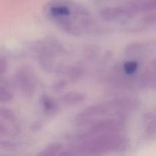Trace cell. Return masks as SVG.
I'll list each match as a JSON object with an SVG mask.
<instances>
[{
	"instance_id": "6da1fadb",
	"label": "cell",
	"mask_w": 156,
	"mask_h": 156,
	"mask_svg": "<svg viewBox=\"0 0 156 156\" xmlns=\"http://www.w3.org/2000/svg\"><path fill=\"white\" fill-rule=\"evenodd\" d=\"M66 17H62V18H56V21L58 24L59 27L64 30L66 33L69 34L71 35H75V36H80L82 32L80 29L69 19L65 18Z\"/></svg>"
},
{
	"instance_id": "ba28073f",
	"label": "cell",
	"mask_w": 156,
	"mask_h": 156,
	"mask_svg": "<svg viewBox=\"0 0 156 156\" xmlns=\"http://www.w3.org/2000/svg\"><path fill=\"white\" fill-rule=\"evenodd\" d=\"M0 117L9 121H15L16 119L13 111L4 108H0Z\"/></svg>"
},
{
	"instance_id": "5bb4252c",
	"label": "cell",
	"mask_w": 156,
	"mask_h": 156,
	"mask_svg": "<svg viewBox=\"0 0 156 156\" xmlns=\"http://www.w3.org/2000/svg\"><path fill=\"white\" fill-rule=\"evenodd\" d=\"M7 69V62L6 60L2 57H0V75H2L5 73Z\"/></svg>"
},
{
	"instance_id": "9c48e42d",
	"label": "cell",
	"mask_w": 156,
	"mask_h": 156,
	"mask_svg": "<svg viewBox=\"0 0 156 156\" xmlns=\"http://www.w3.org/2000/svg\"><path fill=\"white\" fill-rule=\"evenodd\" d=\"M138 68V63L135 61H127L123 65V69L126 74L131 75L135 73Z\"/></svg>"
},
{
	"instance_id": "8992f818",
	"label": "cell",
	"mask_w": 156,
	"mask_h": 156,
	"mask_svg": "<svg viewBox=\"0 0 156 156\" xmlns=\"http://www.w3.org/2000/svg\"><path fill=\"white\" fill-rule=\"evenodd\" d=\"M16 78L18 79V83L21 85V88L27 90V91L33 89L34 82L32 81L30 73L28 75L27 73L24 72V70H23V72L18 73V76Z\"/></svg>"
},
{
	"instance_id": "4fadbf2b",
	"label": "cell",
	"mask_w": 156,
	"mask_h": 156,
	"mask_svg": "<svg viewBox=\"0 0 156 156\" xmlns=\"http://www.w3.org/2000/svg\"><path fill=\"white\" fill-rule=\"evenodd\" d=\"M146 134L150 138H156V120L152 122L146 129Z\"/></svg>"
},
{
	"instance_id": "3957f363",
	"label": "cell",
	"mask_w": 156,
	"mask_h": 156,
	"mask_svg": "<svg viewBox=\"0 0 156 156\" xmlns=\"http://www.w3.org/2000/svg\"><path fill=\"white\" fill-rule=\"evenodd\" d=\"M120 124L117 120H106L98 123L93 126L92 129L94 132H112L118 130Z\"/></svg>"
},
{
	"instance_id": "5b68a950",
	"label": "cell",
	"mask_w": 156,
	"mask_h": 156,
	"mask_svg": "<svg viewBox=\"0 0 156 156\" xmlns=\"http://www.w3.org/2000/svg\"><path fill=\"white\" fill-rule=\"evenodd\" d=\"M50 14L53 18H62L71 15L72 12L69 8L64 4L56 3L50 8Z\"/></svg>"
},
{
	"instance_id": "2e32d148",
	"label": "cell",
	"mask_w": 156,
	"mask_h": 156,
	"mask_svg": "<svg viewBox=\"0 0 156 156\" xmlns=\"http://www.w3.org/2000/svg\"><path fill=\"white\" fill-rule=\"evenodd\" d=\"M4 131H5V128L3 127V126H2V124H0V134H1V133H2L4 132Z\"/></svg>"
},
{
	"instance_id": "7a4b0ae2",
	"label": "cell",
	"mask_w": 156,
	"mask_h": 156,
	"mask_svg": "<svg viewBox=\"0 0 156 156\" xmlns=\"http://www.w3.org/2000/svg\"><path fill=\"white\" fill-rule=\"evenodd\" d=\"M107 109L104 105H94V106L89 107L82 113H81L79 116L78 120H87L91 117H96V116L105 114L106 113Z\"/></svg>"
},
{
	"instance_id": "8fae6325",
	"label": "cell",
	"mask_w": 156,
	"mask_h": 156,
	"mask_svg": "<svg viewBox=\"0 0 156 156\" xmlns=\"http://www.w3.org/2000/svg\"><path fill=\"white\" fill-rule=\"evenodd\" d=\"M12 99V94L6 88L0 87V101L7 102Z\"/></svg>"
},
{
	"instance_id": "e0dca14e",
	"label": "cell",
	"mask_w": 156,
	"mask_h": 156,
	"mask_svg": "<svg viewBox=\"0 0 156 156\" xmlns=\"http://www.w3.org/2000/svg\"><path fill=\"white\" fill-rule=\"evenodd\" d=\"M152 66L155 69H156V59H155V60L153 61V62H152Z\"/></svg>"
},
{
	"instance_id": "9a60e30c",
	"label": "cell",
	"mask_w": 156,
	"mask_h": 156,
	"mask_svg": "<svg viewBox=\"0 0 156 156\" xmlns=\"http://www.w3.org/2000/svg\"><path fill=\"white\" fill-rule=\"evenodd\" d=\"M146 21L147 23H156V13H152L148 15L146 18Z\"/></svg>"
},
{
	"instance_id": "277c9868",
	"label": "cell",
	"mask_w": 156,
	"mask_h": 156,
	"mask_svg": "<svg viewBox=\"0 0 156 156\" xmlns=\"http://www.w3.org/2000/svg\"><path fill=\"white\" fill-rule=\"evenodd\" d=\"M86 94L82 92H77V91H72L67 94H64L62 100L64 103L66 105H77L83 102L86 99Z\"/></svg>"
},
{
	"instance_id": "52a82bcc",
	"label": "cell",
	"mask_w": 156,
	"mask_h": 156,
	"mask_svg": "<svg viewBox=\"0 0 156 156\" xmlns=\"http://www.w3.org/2000/svg\"><path fill=\"white\" fill-rule=\"evenodd\" d=\"M41 100H42L43 106H44V109L46 110L47 112L53 113L57 110L58 107H57V105H56V101H55L49 95L44 94V95L42 96Z\"/></svg>"
},
{
	"instance_id": "7c38bea8",
	"label": "cell",
	"mask_w": 156,
	"mask_h": 156,
	"mask_svg": "<svg viewBox=\"0 0 156 156\" xmlns=\"http://www.w3.org/2000/svg\"><path fill=\"white\" fill-rule=\"evenodd\" d=\"M140 10L148 12L156 9V0H150V1L146 2L143 5L140 6Z\"/></svg>"
},
{
	"instance_id": "30bf717a",
	"label": "cell",
	"mask_w": 156,
	"mask_h": 156,
	"mask_svg": "<svg viewBox=\"0 0 156 156\" xmlns=\"http://www.w3.org/2000/svg\"><path fill=\"white\" fill-rule=\"evenodd\" d=\"M61 149H62V146L60 144H59V143H53V144H51L49 146H47L46 150L41 152V155H53L56 152L60 150Z\"/></svg>"
}]
</instances>
